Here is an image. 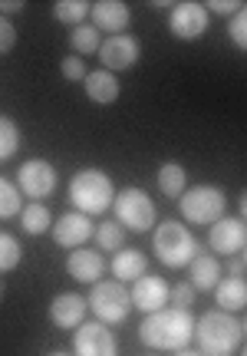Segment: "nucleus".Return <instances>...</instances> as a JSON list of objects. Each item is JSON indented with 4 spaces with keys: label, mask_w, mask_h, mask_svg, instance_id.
Returning a JSON list of instances; mask_svg holds the SVG:
<instances>
[{
    "label": "nucleus",
    "mask_w": 247,
    "mask_h": 356,
    "mask_svg": "<svg viewBox=\"0 0 247 356\" xmlns=\"http://www.w3.org/2000/svg\"><path fill=\"white\" fill-rule=\"evenodd\" d=\"M139 340L148 350H185L195 340V317L188 310H175V307H162L155 314H148L139 327Z\"/></svg>",
    "instance_id": "f257e3e1"
},
{
    "label": "nucleus",
    "mask_w": 247,
    "mask_h": 356,
    "mask_svg": "<svg viewBox=\"0 0 247 356\" xmlns=\"http://www.w3.org/2000/svg\"><path fill=\"white\" fill-rule=\"evenodd\" d=\"M241 337H244V323L224 310H208L195 323V340L201 356H235Z\"/></svg>",
    "instance_id": "f03ea898"
},
{
    "label": "nucleus",
    "mask_w": 247,
    "mask_h": 356,
    "mask_svg": "<svg viewBox=\"0 0 247 356\" xmlns=\"http://www.w3.org/2000/svg\"><path fill=\"white\" fill-rule=\"evenodd\" d=\"M69 202L79 215H103L112 208L116 188H112V178L99 172V168H79L76 175L69 178Z\"/></svg>",
    "instance_id": "7ed1b4c3"
},
{
    "label": "nucleus",
    "mask_w": 247,
    "mask_h": 356,
    "mask_svg": "<svg viewBox=\"0 0 247 356\" xmlns=\"http://www.w3.org/2000/svg\"><path fill=\"white\" fill-rule=\"evenodd\" d=\"M152 251L162 264L169 267H188L191 257L201 254V244L182 221H162L152 231Z\"/></svg>",
    "instance_id": "20e7f679"
},
{
    "label": "nucleus",
    "mask_w": 247,
    "mask_h": 356,
    "mask_svg": "<svg viewBox=\"0 0 247 356\" xmlns=\"http://www.w3.org/2000/svg\"><path fill=\"white\" fill-rule=\"evenodd\" d=\"M86 307H90L96 320L112 327V323H122V320L132 314V297L129 287L119 284V280H96L92 284L90 297H86Z\"/></svg>",
    "instance_id": "39448f33"
},
{
    "label": "nucleus",
    "mask_w": 247,
    "mask_h": 356,
    "mask_svg": "<svg viewBox=\"0 0 247 356\" xmlns=\"http://www.w3.org/2000/svg\"><path fill=\"white\" fill-rule=\"evenodd\" d=\"M178 211L188 225H214L224 218V191L214 185H195L178 195Z\"/></svg>",
    "instance_id": "423d86ee"
},
{
    "label": "nucleus",
    "mask_w": 247,
    "mask_h": 356,
    "mask_svg": "<svg viewBox=\"0 0 247 356\" xmlns=\"http://www.w3.org/2000/svg\"><path fill=\"white\" fill-rule=\"evenodd\" d=\"M112 208H116V225L129 231H152L155 228V202L145 195L142 188H122L116 191V198H112Z\"/></svg>",
    "instance_id": "0eeeda50"
},
{
    "label": "nucleus",
    "mask_w": 247,
    "mask_h": 356,
    "mask_svg": "<svg viewBox=\"0 0 247 356\" xmlns=\"http://www.w3.org/2000/svg\"><path fill=\"white\" fill-rule=\"evenodd\" d=\"M116 333L99 320H83L73 330V356H116Z\"/></svg>",
    "instance_id": "6e6552de"
},
{
    "label": "nucleus",
    "mask_w": 247,
    "mask_h": 356,
    "mask_svg": "<svg viewBox=\"0 0 247 356\" xmlns=\"http://www.w3.org/2000/svg\"><path fill=\"white\" fill-rule=\"evenodd\" d=\"M13 185L20 188V195H26V198L40 202V198H50L53 191H56L60 178H56V168H53L50 162H43V159H30V162H24V165H20V172H17V181H13Z\"/></svg>",
    "instance_id": "1a4fd4ad"
},
{
    "label": "nucleus",
    "mask_w": 247,
    "mask_h": 356,
    "mask_svg": "<svg viewBox=\"0 0 247 356\" xmlns=\"http://www.w3.org/2000/svg\"><path fill=\"white\" fill-rule=\"evenodd\" d=\"M208 244H211V251L221 257L244 254L247 225L241 218H218L214 225H208Z\"/></svg>",
    "instance_id": "9d476101"
},
{
    "label": "nucleus",
    "mask_w": 247,
    "mask_h": 356,
    "mask_svg": "<svg viewBox=\"0 0 247 356\" xmlns=\"http://www.w3.org/2000/svg\"><path fill=\"white\" fill-rule=\"evenodd\" d=\"M208 20H211V13L205 10V3L182 0V3H175L169 13V30L178 40H195L208 30Z\"/></svg>",
    "instance_id": "9b49d317"
},
{
    "label": "nucleus",
    "mask_w": 247,
    "mask_h": 356,
    "mask_svg": "<svg viewBox=\"0 0 247 356\" xmlns=\"http://www.w3.org/2000/svg\"><path fill=\"white\" fill-rule=\"evenodd\" d=\"M99 60H103V70L109 73H119V70H132L135 60H139V40L132 33H116L99 43Z\"/></svg>",
    "instance_id": "f8f14e48"
},
{
    "label": "nucleus",
    "mask_w": 247,
    "mask_h": 356,
    "mask_svg": "<svg viewBox=\"0 0 247 356\" xmlns=\"http://www.w3.org/2000/svg\"><path fill=\"white\" fill-rule=\"evenodd\" d=\"M53 241L66 248V251H73V248H83V244L92 238V231L96 225L90 221V215H79V211H69V215H60L53 221Z\"/></svg>",
    "instance_id": "ddd939ff"
},
{
    "label": "nucleus",
    "mask_w": 247,
    "mask_h": 356,
    "mask_svg": "<svg viewBox=\"0 0 247 356\" xmlns=\"http://www.w3.org/2000/svg\"><path fill=\"white\" fill-rule=\"evenodd\" d=\"M132 307L135 310H142V314H155L162 307L169 304V284L155 274H142L139 280H132Z\"/></svg>",
    "instance_id": "4468645a"
},
{
    "label": "nucleus",
    "mask_w": 247,
    "mask_h": 356,
    "mask_svg": "<svg viewBox=\"0 0 247 356\" xmlns=\"http://www.w3.org/2000/svg\"><path fill=\"white\" fill-rule=\"evenodd\" d=\"M90 17L99 33H109V37H116V33H126V26H129L132 13H129V3H122V0H99V3H92L90 7Z\"/></svg>",
    "instance_id": "2eb2a0df"
},
{
    "label": "nucleus",
    "mask_w": 247,
    "mask_h": 356,
    "mask_svg": "<svg viewBox=\"0 0 247 356\" xmlns=\"http://www.w3.org/2000/svg\"><path fill=\"white\" fill-rule=\"evenodd\" d=\"M66 274L79 284H96V280H103L105 274V257L103 251H90L86 244L83 248H73L69 257H66Z\"/></svg>",
    "instance_id": "dca6fc26"
},
{
    "label": "nucleus",
    "mask_w": 247,
    "mask_h": 356,
    "mask_svg": "<svg viewBox=\"0 0 247 356\" xmlns=\"http://www.w3.org/2000/svg\"><path fill=\"white\" fill-rule=\"evenodd\" d=\"M86 297L83 293H56L50 304V323L56 330H76L86 320Z\"/></svg>",
    "instance_id": "f3484780"
},
{
    "label": "nucleus",
    "mask_w": 247,
    "mask_h": 356,
    "mask_svg": "<svg viewBox=\"0 0 247 356\" xmlns=\"http://www.w3.org/2000/svg\"><path fill=\"white\" fill-rule=\"evenodd\" d=\"M221 280V261L214 254H195L191 264H188V284L195 291H214V284Z\"/></svg>",
    "instance_id": "a211bd4d"
},
{
    "label": "nucleus",
    "mask_w": 247,
    "mask_h": 356,
    "mask_svg": "<svg viewBox=\"0 0 247 356\" xmlns=\"http://www.w3.org/2000/svg\"><path fill=\"white\" fill-rule=\"evenodd\" d=\"M145 267H148V257H145L142 251H135V248H126V251H116L109 270H112V280L132 284V280H139L145 274Z\"/></svg>",
    "instance_id": "6ab92c4d"
},
{
    "label": "nucleus",
    "mask_w": 247,
    "mask_h": 356,
    "mask_svg": "<svg viewBox=\"0 0 247 356\" xmlns=\"http://www.w3.org/2000/svg\"><path fill=\"white\" fill-rule=\"evenodd\" d=\"M83 86H86V96H90L92 102H99V106H109V102L119 99V79H116V73H109V70H92V73H86Z\"/></svg>",
    "instance_id": "aec40b11"
},
{
    "label": "nucleus",
    "mask_w": 247,
    "mask_h": 356,
    "mask_svg": "<svg viewBox=\"0 0 247 356\" xmlns=\"http://www.w3.org/2000/svg\"><path fill=\"white\" fill-rule=\"evenodd\" d=\"M214 300H218V310L224 314H237L247 307V284L244 277H224L214 284Z\"/></svg>",
    "instance_id": "412c9836"
},
{
    "label": "nucleus",
    "mask_w": 247,
    "mask_h": 356,
    "mask_svg": "<svg viewBox=\"0 0 247 356\" xmlns=\"http://www.w3.org/2000/svg\"><path fill=\"white\" fill-rule=\"evenodd\" d=\"M20 225H24L26 234H46L53 228V215L50 208L43 202H30L24 204V211H20Z\"/></svg>",
    "instance_id": "4be33fe9"
},
{
    "label": "nucleus",
    "mask_w": 247,
    "mask_h": 356,
    "mask_svg": "<svg viewBox=\"0 0 247 356\" xmlns=\"http://www.w3.org/2000/svg\"><path fill=\"white\" fill-rule=\"evenodd\" d=\"M185 188H188V172H185L178 162H165V165L158 168V191H162V195L178 198Z\"/></svg>",
    "instance_id": "5701e85b"
},
{
    "label": "nucleus",
    "mask_w": 247,
    "mask_h": 356,
    "mask_svg": "<svg viewBox=\"0 0 247 356\" xmlns=\"http://www.w3.org/2000/svg\"><path fill=\"white\" fill-rule=\"evenodd\" d=\"M92 241H96L99 251H119L122 241H126V228L116 225V221H103V225H96V231H92Z\"/></svg>",
    "instance_id": "b1692460"
},
{
    "label": "nucleus",
    "mask_w": 247,
    "mask_h": 356,
    "mask_svg": "<svg viewBox=\"0 0 247 356\" xmlns=\"http://www.w3.org/2000/svg\"><path fill=\"white\" fill-rule=\"evenodd\" d=\"M69 43H73L76 56H86V53H99L103 33H99L96 26H90V24H79V26H73V37H69Z\"/></svg>",
    "instance_id": "393cba45"
},
{
    "label": "nucleus",
    "mask_w": 247,
    "mask_h": 356,
    "mask_svg": "<svg viewBox=\"0 0 247 356\" xmlns=\"http://www.w3.org/2000/svg\"><path fill=\"white\" fill-rule=\"evenodd\" d=\"M86 13H90V3H86V0H60V3H53V17H56L60 24L79 26L86 20Z\"/></svg>",
    "instance_id": "a878e982"
},
{
    "label": "nucleus",
    "mask_w": 247,
    "mask_h": 356,
    "mask_svg": "<svg viewBox=\"0 0 247 356\" xmlns=\"http://www.w3.org/2000/svg\"><path fill=\"white\" fill-rule=\"evenodd\" d=\"M24 211V195L13 185L10 178L0 175V218H13Z\"/></svg>",
    "instance_id": "bb28decb"
},
{
    "label": "nucleus",
    "mask_w": 247,
    "mask_h": 356,
    "mask_svg": "<svg viewBox=\"0 0 247 356\" xmlns=\"http://www.w3.org/2000/svg\"><path fill=\"white\" fill-rule=\"evenodd\" d=\"M17 149H20V129L10 115H0V162L13 159Z\"/></svg>",
    "instance_id": "cd10ccee"
},
{
    "label": "nucleus",
    "mask_w": 247,
    "mask_h": 356,
    "mask_svg": "<svg viewBox=\"0 0 247 356\" xmlns=\"http://www.w3.org/2000/svg\"><path fill=\"white\" fill-rule=\"evenodd\" d=\"M20 257H24L20 241H17L13 234H7V231H0V274L13 270V267L20 264Z\"/></svg>",
    "instance_id": "c85d7f7f"
},
{
    "label": "nucleus",
    "mask_w": 247,
    "mask_h": 356,
    "mask_svg": "<svg viewBox=\"0 0 247 356\" xmlns=\"http://www.w3.org/2000/svg\"><path fill=\"white\" fill-rule=\"evenodd\" d=\"M228 33H231V40H235L237 50H247V7H241V10L231 17V26H228Z\"/></svg>",
    "instance_id": "c756f323"
},
{
    "label": "nucleus",
    "mask_w": 247,
    "mask_h": 356,
    "mask_svg": "<svg viewBox=\"0 0 247 356\" xmlns=\"http://www.w3.org/2000/svg\"><path fill=\"white\" fill-rule=\"evenodd\" d=\"M169 300L175 304V310H188V307L195 304V287L188 280H182V284L169 287Z\"/></svg>",
    "instance_id": "7c9ffc66"
},
{
    "label": "nucleus",
    "mask_w": 247,
    "mask_h": 356,
    "mask_svg": "<svg viewBox=\"0 0 247 356\" xmlns=\"http://www.w3.org/2000/svg\"><path fill=\"white\" fill-rule=\"evenodd\" d=\"M60 70H63V79H69V83H83L86 79V66H83L79 56H66Z\"/></svg>",
    "instance_id": "2f4dec72"
},
{
    "label": "nucleus",
    "mask_w": 247,
    "mask_h": 356,
    "mask_svg": "<svg viewBox=\"0 0 247 356\" xmlns=\"http://www.w3.org/2000/svg\"><path fill=\"white\" fill-rule=\"evenodd\" d=\"M13 47H17V30H13L10 17H0V56L10 53Z\"/></svg>",
    "instance_id": "473e14b6"
},
{
    "label": "nucleus",
    "mask_w": 247,
    "mask_h": 356,
    "mask_svg": "<svg viewBox=\"0 0 247 356\" xmlns=\"http://www.w3.org/2000/svg\"><path fill=\"white\" fill-rule=\"evenodd\" d=\"M241 7H244V3H237V0H211V3H205V10L208 13L214 10V13H231V17H235Z\"/></svg>",
    "instance_id": "72a5a7b5"
},
{
    "label": "nucleus",
    "mask_w": 247,
    "mask_h": 356,
    "mask_svg": "<svg viewBox=\"0 0 247 356\" xmlns=\"http://www.w3.org/2000/svg\"><path fill=\"white\" fill-rule=\"evenodd\" d=\"M26 10L24 0H0V17H7V13H20Z\"/></svg>",
    "instance_id": "f704fd0d"
},
{
    "label": "nucleus",
    "mask_w": 247,
    "mask_h": 356,
    "mask_svg": "<svg viewBox=\"0 0 247 356\" xmlns=\"http://www.w3.org/2000/svg\"><path fill=\"white\" fill-rule=\"evenodd\" d=\"M244 254H235L231 257V264H228V274H231V277H244Z\"/></svg>",
    "instance_id": "c9c22d12"
},
{
    "label": "nucleus",
    "mask_w": 247,
    "mask_h": 356,
    "mask_svg": "<svg viewBox=\"0 0 247 356\" xmlns=\"http://www.w3.org/2000/svg\"><path fill=\"white\" fill-rule=\"evenodd\" d=\"M175 356H201V353H198V350H188V346H185V350H175Z\"/></svg>",
    "instance_id": "e433bc0d"
},
{
    "label": "nucleus",
    "mask_w": 247,
    "mask_h": 356,
    "mask_svg": "<svg viewBox=\"0 0 247 356\" xmlns=\"http://www.w3.org/2000/svg\"><path fill=\"white\" fill-rule=\"evenodd\" d=\"M46 356H69V353H63V350H56V353H46Z\"/></svg>",
    "instance_id": "4c0bfd02"
},
{
    "label": "nucleus",
    "mask_w": 247,
    "mask_h": 356,
    "mask_svg": "<svg viewBox=\"0 0 247 356\" xmlns=\"http://www.w3.org/2000/svg\"><path fill=\"white\" fill-rule=\"evenodd\" d=\"M0 297H3V284H0Z\"/></svg>",
    "instance_id": "58836bf2"
}]
</instances>
